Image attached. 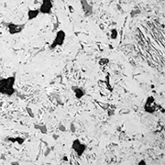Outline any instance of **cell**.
<instances>
[{
    "label": "cell",
    "mask_w": 165,
    "mask_h": 165,
    "mask_svg": "<svg viewBox=\"0 0 165 165\" xmlns=\"http://www.w3.org/2000/svg\"><path fill=\"white\" fill-rule=\"evenodd\" d=\"M16 76H9L7 78H0V94L4 96H13L16 92L15 90Z\"/></svg>",
    "instance_id": "1"
},
{
    "label": "cell",
    "mask_w": 165,
    "mask_h": 165,
    "mask_svg": "<svg viewBox=\"0 0 165 165\" xmlns=\"http://www.w3.org/2000/svg\"><path fill=\"white\" fill-rule=\"evenodd\" d=\"M65 31H62V30L58 31L56 32V35H55V37H54V39H53L51 44H50V49L53 50L55 49V48H57V47L63 46L64 43V41H65Z\"/></svg>",
    "instance_id": "2"
},
{
    "label": "cell",
    "mask_w": 165,
    "mask_h": 165,
    "mask_svg": "<svg viewBox=\"0 0 165 165\" xmlns=\"http://www.w3.org/2000/svg\"><path fill=\"white\" fill-rule=\"evenodd\" d=\"M52 8H53V1L52 0H41V5L39 7L40 14L51 15Z\"/></svg>",
    "instance_id": "3"
},
{
    "label": "cell",
    "mask_w": 165,
    "mask_h": 165,
    "mask_svg": "<svg viewBox=\"0 0 165 165\" xmlns=\"http://www.w3.org/2000/svg\"><path fill=\"white\" fill-rule=\"evenodd\" d=\"M159 107V106L156 104L155 102V99L153 97H148V98L146 99V102L144 104V110L149 113V114H152V113H155L157 111V108Z\"/></svg>",
    "instance_id": "4"
},
{
    "label": "cell",
    "mask_w": 165,
    "mask_h": 165,
    "mask_svg": "<svg viewBox=\"0 0 165 165\" xmlns=\"http://www.w3.org/2000/svg\"><path fill=\"white\" fill-rule=\"evenodd\" d=\"M72 148L75 151V153L79 156H82L86 150V145L82 143L79 139H74L72 143Z\"/></svg>",
    "instance_id": "5"
},
{
    "label": "cell",
    "mask_w": 165,
    "mask_h": 165,
    "mask_svg": "<svg viewBox=\"0 0 165 165\" xmlns=\"http://www.w3.org/2000/svg\"><path fill=\"white\" fill-rule=\"evenodd\" d=\"M25 28V24H15V23H10L8 24V31L10 34H17L20 33Z\"/></svg>",
    "instance_id": "6"
},
{
    "label": "cell",
    "mask_w": 165,
    "mask_h": 165,
    "mask_svg": "<svg viewBox=\"0 0 165 165\" xmlns=\"http://www.w3.org/2000/svg\"><path fill=\"white\" fill-rule=\"evenodd\" d=\"M81 3H82V9H83V12H84L85 16H90L93 13V7H92V6L86 0H81Z\"/></svg>",
    "instance_id": "7"
},
{
    "label": "cell",
    "mask_w": 165,
    "mask_h": 165,
    "mask_svg": "<svg viewBox=\"0 0 165 165\" xmlns=\"http://www.w3.org/2000/svg\"><path fill=\"white\" fill-rule=\"evenodd\" d=\"M40 9L39 8H35V9H30L28 11V20L31 21L35 18H37L38 16L40 15Z\"/></svg>",
    "instance_id": "8"
},
{
    "label": "cell",
    "mask_w": 165,
    "mask_h": 165,
    "mask_svg": "<svg viewBox=\"0 0 165 165\" xmlns=\"http://www.w3.org/2000/svg\"><path fill=\"white\" fill-rule=\"evenodd\" d=\"M72 89H73V93H74V95H75V97L77 99H81L84 96V91L82 90L81 87H77V86H73L72 87Z\"/></svg>",
    "instance_id": "9"
},
{
    "label": "cell",
    "mask_w": 165,
    "mask_h": 165,
    "mask_svg": "<svg viewBox=\"0 0 165 165\" xmlns=\"http://www.w3.org/2000/svg\"><path fill=\"white\" fill-rule=\"evenodd\" d=\"M117 35H118V33H117L116 29H113V30H111V31H110V37H111V39L116 40V39L117 38Z\"/></svg>",
    "instance_id": "10"
},
{
    "label": "cell",
    "mask_w": 165,
    "mask_h": 165,
    "mask_svg": "<svg viewBox=\"0 0 165 165\" xmlns=\"http://www.w3.org/2000/svg\"><path fill=\"white\" fill-rule=\"evenodd\" d=\"M109 63V60L107 59H101V61L99 62L100 64H108Z\"/></svg>",
    "instance_id": "11"
},
{
    "label": "cell",
    "mask_w": 165,
    "mask_h": 165,
    "mask_svg": "<svg viewBox=\"0 0 165 165\" xmlns=\"http://www.w3.org/2000/svg\"><path fill=\"white\" fill-rule=\"evenodd\" d=\"M139 164H146V162H145L144 160H142V161H140V162L139 163Z\"/></svg>",
    "instance_id": "12"
}]
</instances>
